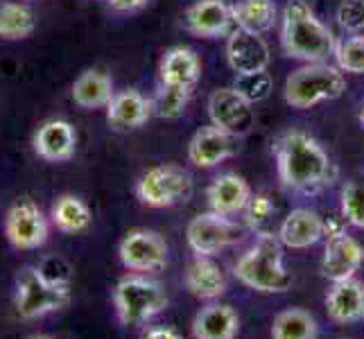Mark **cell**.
<instances>
[{
  "mask_svg": "<svg viewBox=\"0 0 364 339\" xmlns=\"http://www.w3.org/2000/svg\"><path fill=\"white\" fill-rule=\"evenodd\" d=\"M279 177L285 188L294 193H317L335 179L331 156L312 136L304 131H287L274 145Z\"/></svg>",
  "mask_w": 364,
  "mask_h": 339,
  "instance_id": "cell-1",
  "label": "cell"
},
{
  "mask_svg": "<svg viewBox=\"0 0 364 339\" xmlns=\"http://www.w3.org/2000/svg\"><path fill=\"white\" fill-rule=\"evenodd\" d=\"M283 50L287 57L319 64L335 55L337 41L333 32L315 16L306 0H290L283 11Z\"/></svg>",
  "mask_w": 364,
  "mask_h": 339,
  "instance_id": "cell-2",
  "label": "cell"
},
{
  "mask_svg": "<svg viewBox=\"0 0 364 339\" xmlns=\"http://www.w3.org/2000/svg\"><path fill=\"white\" fill-rule=\"evenodd\" d=\"M235 276L249 290L279 294L290 290L292 274L283 265V242L272 233H260L247 254L237 260Z\"/></svg>",
  "mask_w": 364,
  "mask_h": 339,
  "instance_id": "cell-3",
  "label": "cell"
},
{
  "mask_svg": "<svg viewBox=\"0 0 364 339\" xmlns=\"http://www.w3.org/2000/svg\"><path fill=\"white\" fill-rule=\"evenodd\" d=\"M70 301V285H55L39 271L36 265H25L16 276L14 306L25 321L43 319L59 312Z\"/></svg>",
  "mask_w": 364,
  "mask_h": 339,
  "instance_id": "cell-4",
  "label": "cell"
},
{
  "mask_svg": "<svg viewBox=\"0 0 364 339\" xmlns=\"http://www.w3.org/2000/svg\"><path fill=\"white\" fill-rule=\"evenodd\" d=\"M114 308L120 323L143 325L168 308V294L145 276H127L114 287Z\"/></svg>",
  "mask_w": 364,
  "mask_h": 339,
  "instance_id": "cell-5",
  "label": "cell"
},
{
  "mask_svg": "<svg viewBox=\"0 0 364 339\" xmlns=\"http://www.w3.org/2000/svg\"><path fill=\"white\" fill-rule=\"evenodd\" d=\"M346 91L344 75L326 64H310L294 70L285 82V102L294 109H310L323 99H337Z\"/></svg>",
  "mask_w": 364,
  "mask_h": 339,
  "instance_id": "cell-6",
  "label": "cell"
},
{
  "mask_svg": "<svg viewBox=\"0 0 364 339\" xmlns=\"http://www.w3.org/2000/svg\"><path fill=\"white\" fill-rule=\"evenodd\" d=\"M136 195L149 208L174 206L193 195V179L177 166H156L138 179Z\"/></svg>",
  "mask_w": 364,
  "mask_h": 339,
  "instance_id": "cell-7",
  "label": "cell"
},
{
  "mask_svg": "<svg viewBox=\"0 0 364 339\" xmlns=\"http://www.w3.org/2000/svg\"><path fill=\"white\" fill-rule=\"evenodd\" d=\"M50 224L32 199H21L5 215V237L18 251H34L48 242Z\"/></svg>",
  "mask_w": 364,
  "mask_h": 339,
  "instance_id": "cell-8",
  "label": "cell"
},
{
  "mask_svg": "<svg viewBox=\"0 0 364 339\" xmlns=\"http://www.w3.org/2000/svg\"><path fill=\"white\" fill-rule=\"evenodd\" d=\"M242 237V229L227 215L220 212H204L188 222L186 240L197 256H213L220 249L237 242Z\"/></svg>",
  "mask_w": 364,
  "mask_h": 339,
  "instance_id": "cell-9",
  "label": "cell"
},
{
  "mask_svg": "<svg viewBox=\"0 0 364 339\" xmlns=\"http://www.w3.org/2000/svg\"><path fill=\"white\" fill-rule=\"evenodd\" d=\"M118 256L129 271H159L168 265V244L156 231L136 229L122 237Z\"/></svg>",
  "mask_w": 364,
  "mask_h": 339,
  "instance_id": "cell-10",
  "label": "cell"
},
{
  "mask_svg": "<svg viewBox=\"0 0 364 339\" xmlns=\"http://www.w3.org/2000/svg\"><path fill=\"white\" fill-rule=\"evenodd\" d=\"M208 116L215 127L224 129L235 138L245 136L254 127V109H251V102H247L233 86L231 89H220L210 95Z\"/></svg>",
  "mask_w": 364,
  "mask_h": 339,
  "instance_id": "cell-11",
  "label": "cell"
},
{
  "mask_svg": "<svg viewBox=\"0 0 364 339\" xmlns=\"http://www.w3.org/2000/svg\"><path fill=\"white\" fill-rule=\"evenodd\" d=\"M364 262V247L350 237L346 231H337L328 235L326 242L323 260H321V274L328 281H346L353 279L355 271L362 267Z\"/></svg>",
  "mask_w": 364,
  "mask_h": 339,
  "instance_id": "cell-12",
  "label": "cell"
},
{
  "mask_svg": "<svg viewBox=\"0 0 364 339\" xmlns=\"http://www.w3.org/2000/svg\"><path fill=\"white\" fill-rule=\"evenodd\" d=\"M227 59L229 66L237 72H258V70H267L269 66V48L260 34L247 32V30H233L227 43Z\"/></svg>",
  "mask_w": 364,
  "mask_h": 339,
  "instance_id": "cell-13",
  "label": "cell"
},
{
  "mask_svg": "<svg viewBox=\"0 0 364 339\" xmlns=\"http://www.w3.org/2000/svg\"><path fill=\"white\" fill-rule=\"evenodd\" d=\"M32 145H34V152L43 161L61 163V161L73 158L75 145H77V134H75V127L68 120L53 118V120H46L41 127L34 131Z\"/></svg>",
  "mask_w": 364,
  "mask_h": 339,
  "instance_id": "cell-14",
  "label": "cell"
},
{
  "mask_svg": "<svg viewBox=\"0 0 364 339\" xmlns=\"http://www.w3.org/2000/svg\"><path fill=\"white\" fill-rule=\"evenodd\" d=\"M235 152H237L235 136L215 127V124L199 129L193 136L191 145H188V158L197 168H213L218 163L227 161L229 156H233Z\"/></svg>",
  "mask_w": 364,
  "mask_h": 339,
  "instance_id": "cell-15",
  "label": "cell"
},
{
  "mask_svg": "<svg viewBox=\"0 0 364 339\" xmlns=\"http://www.w3.org/2000/svg\"><path fill=\"white\" fill-rule=\"evenodd\" d=\"M326 312L335 323H355L364 319V283L346 279L333 283L326 294Z\"/></svg>",
  "mask_w": 364,
  "mask_h": 339,
  "instance_id": "cell-16",
  "label": "cell"
},
{
  "mask_svg": "<svg viewBox=\"0 0 364 339\" xmlns=\"http://www.w3.org/2000/svg\"><path fill=\"white\" fill-rule=\"evenodd\" d=\"M233 23V9L224 0H199L186 11V30L197 36H222Z\"/></svg>",
  "mask_w": 364,
  "mask_h": 339,
  "instance_id": "cell-17",
  "label": "cell"
},
{
  "mask_svg": "<svg viewBox=\"0 0 364 339\" xmlns=\"http://www.w3.org/2000/svg\"><path fill=\"white\" fill-rule=\"evenodd\" d=\"M326 235V222L310 208H296L279 229V240L290 249H308Z\"/></svg>",
  "mask_w": 364,
  "mask_h": 339,
  "instance_id": "cell-18",
  "label": "cell"
},
{
  "mask_svg": "<svg viewBox=\"0 0 364 339\" xmlns=\"http://www.w3.org/2000/svg\"><path fill=\"white\" fill-rule=\"evenodd\" d=\"M251 199V188L249 183L240 177V174H220V177L210 183L208 188V204L213 212L220 215H235L242 212Z\"/></svg>",
  "mask_w": 364,
  "mask_h": 339,
  "instance_id": "cell-19",
  "label": "cell"
},
{
  "mask_svg": "<svg viewBox=\"0 0 364 339\" xmlns=\"http://www.w3.org/2000/svg\"><path fill=\"white\" fill-rule=\"evenodd\" d=\"M154 113L152 99H147L143 93H138L134 89L114 93L111 102L107 107V118L114 124L116 129H136L149 120V116Z\"/></svg>",
  "mask_w": 364,
  "mask_h": 339,
  "instance_id": "cell-20",
  "label": "cell"
},
{
  "mask_svg": "<svg viewBox=\"0 0 364 339\" xmlns=\"http://www.w3.org/2000/svg\"><path fill=\"white\" fill-rule=\"evenodd\" d=\"M237 333H240V319L231 306L210 303L193 319L195 339H235Z\"/></svg>",
  "mask_w": 364,
  "mask_h": 339,
  "instance_id": "cell-21",
  "label": "cell"
},
{
  "mask_svg": "<svg viewBox=\"0 0 364 339\" xmlns=\"http://www.w3.org/2000/svg\"><path fill=\"white\" fill-rule=\"evenodd\" d=\"M186 287L197 298H218L227 292V279L218 262L208 256H197L186 269Z\"/></svg>",
  "mask_w": 364,
  "mask_h": 339,
  "instance_id": "cell-22",
  "label": "cell"
},
{
  "mask_svg": "<svg viewBox=\"0 0 364 339\" xmlns=\"http://www.w3.org/2000/svg\"><path fill=\"white\" fill-rule=\"evenodd\" d=\"M111 97H114V82H111V75L102 68L84 70L73 82V102L82 109L109 107Z\"/></svg>",
  "mask_w": 364,
  "mask_h": 339,
  "instance_id": "cell-23",
  "label": "cell"
},
{
  "mask_svg": "<svg viewBox=\"0 0 364 339\" xmlns=\"http://www.w3.org/2000/svg\"><path fill=\"white\" fill-rule=\"evenodd\" d=\"M202 72V64H199L197 55L191 48H172L166 53L161 61V82L163 84H177L193 89Z\"/></svg>",
  "mask_w": 364,
  "mask_h": 339,
  "instance_id": "cell-24",
  "label": "cell"
},
{
  "mask_svg": "<svg viewBox=\"0 0 364 339\" xmlns=\"http://www.w3.org/2000/svg\"><path fill=\"white\" fill-rule=\"evenodd\" d=\"M50 217H53V224L61 233H68V235L86 231L93 222L91 208L75 195L57 197V202L53 204V210H50Z\"/></svg>",
  "mask_w": 364,
  "mask_h": 339,
  "instance_id": "cell-25",
  "label": "cell"
},
{
  "mask_svg": "<svg viewBox=\"0 0 364 339\" xmlns=\"http://www.w3.org/2000/svg\"><path fill=\"white\" fill-rule=\"evenodd\" d=\"M319 323L304 308H287L274 317L272 339H317Z\"/></svg>",
  "mask_w": 364,
  "mask_h": 339,
  "instance_id": "cell-26",
  "label": "cell"
},
{
  "mask_svg": "<svg viewBox=\"0 0 364 339\" xmlns=\"http://www.w3.org/2000/svg\"><path fill=\"white\" fill-rule=\"evenodd\" d=\"M233 9V23L240 30L265 34L276 23V5L272 0H242Z\"/></svg>",
  "mask_w": 364,
  "mask_h": 339,
  "instance_id": "cell-27",
  "label": "cell"
},
{
  "mask_svg": "<svg viewBox=\"0 0 364 339\" xmlns=\"http://www.w3.org/2000/svg\"><path fill=\"white\" fill-rule=\"evenodd\" d=\"M36 30L34 9L21 3H0V39H28Z\"/></svg>",
  "mask_w": 364,
  "mask_h": 339,
  "instance_id": "cell-28",
  "label": "cell"
},
{
  "mask_svg": "<svg viewBox=\"0 0 364 339\" xmlns=\"http://www.w3.org/2000/svg\"><path fill=\"white\" fill-rule=\"evenodd\" d=\"M188 99H191V89L177 84H163L159 86V91L152 99V109L156 116L161 118H179L186 111Z\"/></svg>",
  "mask_w": 364,
  "mask_h": 339,
  "instance_id": "cell-29",
  "label": "cell"
},
{
  "mask_svg": "<svg viewBox=\"0 0 364 339\" xmlns=\"http://www.w3.org/2000/svg\"><path fill=\"white\" fill-rule=\"evenodd\" d=\"M272 75L267 70H258V72H245V75H237L235 77V84L233 89L240 93L247 102L256 104V102H262V99H267L269 93H272Z\"/></svg>",
  "mask_w": 364,
  "mask_h": 339,
  "instance_id": "cell-30",
  "label": "cell"
},
{
  "mask_svg": "<svg viewBox=\"0 0 364 339\" xmlns=\"http://www.w3.org/2000/svg\"><path fill=\"white\" fill-rule=\"evenodd\" d=\"M342 215L358 229H364V181H350L344 185Z\"/></svg>",
  "mask_w": 364,
  "mask_h": 339,
  "instance_id": "cell-31",
  "label": "cell"
},
{
  "mask_svg": "<svg viewBox=\"0 0 364 339\" xmlns=\"http://www.w3.org/2000/svg\"><path fill=\"white\" fill-rule=\"evenodd\" d=\"M337 64L346 72H364V36H353L335 48Z\"/></svg>",
  "mask_w": 364,
  "mask_h": 339,
  "instance_id": "cell-32",
  "label": "cell"
},
{
  "mask_svg": "<svg viewBox=\"0 0 364 339\" xmlns=\"http://www.w3.org/2000/svg\"><path fill=\"white\" fill-rule=\"evenodd\" d=\"M36 267H39V271L46 276L50 283H55V285H70L73 269H70V265L61 256H46Z\"/></svg>",
  "mask_w": 364,
  "mask_h": 339,
  "instance_id": "cell-33",
  "label": "cell"
},
{
  "mask_svg": "<svg viewBox=\"0 0 364 339\" xmlns=\"http://www.w3.org/2000/svg\"><path fill=\"white\" fill-rule=\"evenodd\" d=\"M337 21L348 32L364 30V0H344L337 7Z\"/></svg>",
  "mask_w": 364,
  "mask_h": 339,
  "instance_id": "cell-34",
  "label": "cell"
},
{
  "mask_svg": "<svg viewBox=\"0 0 364 339\" xmlns=\"http://www.w3.org/2000/svg\"><path fill=\"white\" fill-rule=\"evenodd\" d=\"M274 202L267 197V195H262V193H258V195H251V199H249V204H247V208H245V212H247V222L251 224V226H260V224H265L272 215H274Z\"/></svg>",
  "mask_w": 364,
  "mask_h": 339,
  "instance_id": "cell-35",
  "label": "cell"
},
{
  "mask_svg": "<svg viewBox=\"0 0 364 339\" xmlns=\"http://www.w3.org/2000/svg\"><path fill=\"white\" fill-rule=\"evenodd\" d=\"M141 339H183V337L174 328H170V325H156V328L145 330Z\"/></svg>",
  "mask_w": 364,
  "mask_h": 339,
  "instance_id": "cell-36",
  "label": "cell"
},
{
  "mask_svg": "<svg viewBox=\"0 0 364 339\" xmlns=\"http://www.w3.org/2000/svg\"><path fill=\"white\" fill-rule=\"evenodd\" d=\"M147 0H109V5L114 7L116 11H136L145 7Z\"/></svg>",
  "mask_w": 364,
  "mask_h": 339,
  "instance_id": "cell-37",
  "label": "cell"
},
{
  "mask_svg": "<svg viewBox=\"0 0 364 339\" xmlns=\"http://www.w3.org/2000/svg\"><path fill=\"white\" fill-rule=\"evenodd\" d=\"M30 339H53V337H43V335H34V337H30Z\"/></svg>",
  "mask_w": 364,
  "mask_h": 339,
  "instance_id": "cell-38",
  "label": "cell"
},
{
  "mask_svg": "<svg viewBox=\"0 0 364 339\" xmlns=\"http://www.w3.org/2000/svg\"><path fill=\"white\" fill-rule=\"evenodd\" d=\"M360 120H362V122H364V109H362V116H360Z\"/></svg>",
  "mask_w": 364,
  "mask_h": 339,
  "instance_id": "cell-39",
  "label": "cell"
},
{
  "mask_svg": "<svg viewBox=\"0 0 364 339\" xmlns=\"http://www.w3.org/2000/svg\"><path fill=\"white\" fill-rule=\"evenodd\" d=\"M342 339H350V337H342Z\"/></svg>",
  "mask_w": 364,
  "mask_h": 339,
  "instance_id": "cell-40",
  "label": "cell"
}]
</instances>
